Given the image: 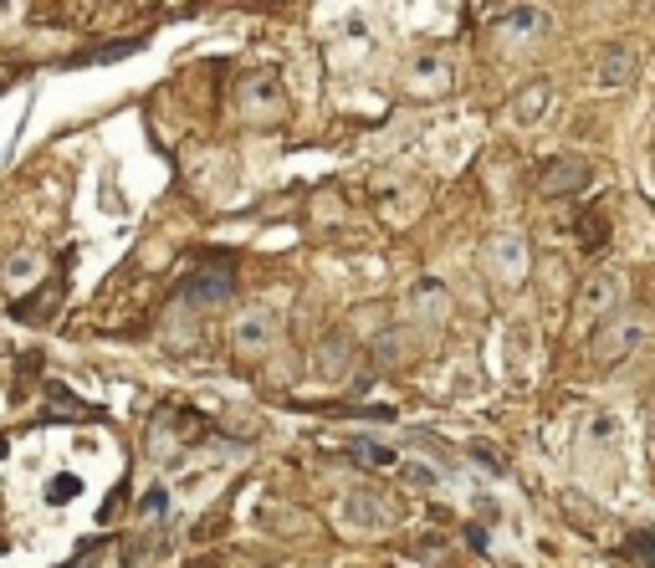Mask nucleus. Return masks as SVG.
Instances as JSON below:
<instances>
[{"label": "nucleus", "instance_id": "nucleus-1", "mask_svg": "<svg viewBox=\"0 0 655 568\" xmlns=\"http://www.w3.org/2000/svg\"><path fill=\"white\" fill-rule=\"evenodd\" d=\"M650 328H655V308H645V302H620V308L589 333V359H594L599 369L625 364L635 348L650 338Z\"/></svg>", "mask_w": 655, "mask_h": 568}, {"label": "nucleus", "instance_id": "nucleus-2", "mask_svg": "<svg viewBox=\"0 0 655 568\" xmlns=\"http://www.w3.org/2000/svg\"><path fill=\"white\" fill-rule=\"evenodd\" d=\"M548 11H538V6H528V0H507V6H497L492 16H487V41L502 52V57H522L528 47H538V41L548 36Z\"/></svg>", "mask_w": 655, "mask_h": 568}, {"label": "nucleus", "instance_id": "nucleus-3", "mask_svg": "<svg viewBox=\"0 0 655 568\" xmlns=\"http://www.w3.org/2000/svg\"><path fill=\"white\" fill-rule=\"evenodd\" d=\"M620 302H625V277H620V272H594V277H584L579 292H574V308H569V328L589 338L609 313L620 308Z\"/></svg>", "mask_w": 655, "mask_h": 568}, {"label": "nucleus", "instance_id": "nucleus-4", "mask_svg": "<svg viewBox=\"0 0 655 568\" xmlns=\"http://www.w3.org/2000/svg\"><path fill=\"white\" fill-rule=\"evenodd\" d=\"M236 108L251 128H277L287 123V87L277 72H246L236 82Z\"/></svg>", "mask_w": 655, "mask_h": 568}, {"label": "nucleus", "instance_id": "nucleus-5", "mask_svg": "<svg viewBox=\"0 0 655 568\" xmlns=\"http://www.w3.org/2000/svg\"><path fill=\"white\" fill-rule=\"evenodd\" d=\"M400 87L415 98V103H441L456 93V62L446 52H415L405 67H400Z\"/></svg>", "mask_w": 655, "mask_h": 568}, {"label": "nucleus", "instance_id": "nucleus-6", "mask_svg": "<svg viewBox=\"0 0 655 568\" xmlns=\"http://www.w3.org/2000/svg\"><path fill=\"white\" fill-rule=\"evenodd\" d=\"M589 180H594V164H589V159L558 154V159H548V164L538 169V195H543V200H574V195L589 190Z\"/></svg>", "mask_w": 655, "mask_h": 568}, {"label": "nucleus", "instance_id": "nucleus-7", "mask_svg": "<svg viewBox=\"0 0 655 568\" xmlns=\"http://www.w3.org/2000/svg\"><path fill=\"white\" fill-rule=\"evenodd\" d=\"M282 338V318L267 313V308H251L236 328H231V348H236V359H267L272 348Z\"/></svg>", "mask_w": 655, "mask_h": 568}, {"label": "nucleus", "instance_id": "nucleus-8", "mask_svg": "<svg viewBox=\"0 0 655 568\" xmlns=\"http://www.w3.org/2000/svg\"><path fill=\"white\" fill-rule=\"evenodd\" d=\"M231 292H236L231 261H205V267L180 287V302H190V308H215V302H226Z\"/></svg>", "mask_w": 655, "mask_h": 568}, {"label": "nucleus", "instance_id": "nucleus-9", "mask_svg": "<svg viewBox=\"0 0 655 568\" xmlns=\"http://www.w3.org/2000/svg\"><path fill=\"white\" fill-rule=\"evenodd\" d=\"M348 369H354V338H348L343 328H328L318 343H313V374L323 384H338Z\"/></svg>", "mask_w": 655, "mask_h": 568}, {"label": "nucleus", "instance_id": "nucleus-10", "mask_svg": "<svg viewBox=\"0 0 655 568\" xmlns=\"http://www.w3.org/2000/svg\"><path fill=\"white\" fill-rule=\"evenodd\" d=\"M635 72H640V47H635V41H609V47L599 52V62H594V82L599 87H630Z\"/></svg>", "mask_w": 655, "mask_h": 568}, {"label": "nucleus", "instance_id": "nucleus-11", "mask_svg": "<svg viewBox=\"0 0 655 568\" xmlns=\"http://www.w3.org/2000/svg\"><path fill=\"white\" fill-rule=\"evenodd\" d=\"M548 108H553V82H548V77H533V82H522L517 93H512L507 118H512L517 128H533V123H543Z\"/></svg>", "mask_w": 655, "mask_h": 568}, {"label": "nucleus", "instance_id": "nucleus-12", "mask_svg": "<svg viewBox=\"0 0 655 568\" xmlns=\"http://www.w3.org/2000/svg\"><path fill=\"white\" fill-rule=\"evenodd\" d=\"M410 318H415L420 328H441V323L451 318V292L435 282V277L415 282V287H410Z\"/></svg>", "mask_w": 655, "mask_h": 568}, {"label": "nucleus", "instance_id": "nucleus-13", "mask_svg": "<svg viewBox=\"0 0 655 568\" xmlns=\"http://www.w3.org/2000/svg\"><path fill=\"white\" fill-rule=\"evenodd\" d=\"M343 517L354 522V528H364V533H379V528H389V517H395V512L384 507L379 487H359V492L343 497Z\"/></svg>", "mask_w": 655, "mask_h": 568}, {"label": "nucleus", "instance_id": "nucleus-14", "mask_svg": "<svg viewBox=\"0 0 655 568\" xmlns=\"http://www.w3.org/2000/svg\"><path fill=\"white\" fill-rule=\"evenodd\" d=\"M487 267H492L502 282H517V277H522V267H528V251H522V241L502 236V241H492V246H487Z\"/></svg>", "mask_w": 655, "mask_h": 568}, {"label": "nucleus", "instance_id": "nucleus-15", "mask_svg": "<svg viewBox=\"0 0 655 568\" xmlns=\"http://www.w3.org/2000/svg\"><path fill=\"white\" fill-rule=\"evenodd\" d=\"M574 236H579V251H584V256H599V251H604V241H609V226H604V215H599V210L579 215Z\"/></svg>", "mask_w": 655, "mask_h": 568}, {"label": "nucleus", "instance_id": "nucleus-16", "mask_svg": "<svg viewBox=\"0 0 655 568\" xmlns=\"http://www.w3.org/2000/svg\"><path fill=\"white\" fill-rule=\"evenodd\" d=\"M57 297H62V282H47V287H41L36 297H26V302H16V308H11V313H16L21 323H36V318H47V313H52V302H57Z\"/></svg>", "mask_w": 655, "mask_h": 568}, {"label": "nucleus", "instance_id": "nucleus-17", "mask_svg": "<svg viewBox=\"0 0 655 568\" xmlns=\"http://www.w3.org/2000/svg\"><path fill=\"white\" fill-rule=\"evenodd\" d=\"M47 400L57 405V415H72V420H87V415H93V410H87V405H82L77 395H67L62 384H52V389H47Z\"/></svg>", "mask_w": 655, "mask_h": 568}, {"label": "nucleus", "instance_id": "nucleus-18", "mask_svg": "<svg viewBox=\"0 0 655 568\" xmlns=\"http://www.w3.org/2000/svg\"><path fill=\"white\" fill-rule=\"evenodd\" d=\"M354 461H364V466H395V451H389V446H369V441H359V446H354Z\"/></svg>", "mask_w": 655, "mask_h": 568}, {"label": "nucleus", "instance_id": "nucleus-19", "mask_svg": "<svg viewBox=\"0 0 655 568\" xmlns=\"http://www.w3.org/2000/svg\"><path fill=\"white\" fill-rule=\"evenodd\" d=\"M47 497H52V502H72V497H77V476H52Z\"/></svg>", "mask_w": 655, "mask_h": 568}, {"label": "nucleus", "instance_id": "nucleus-20", "mask_svg": "<svg viewBox=\"0 0 655 568\" xmlns=\"http://www.w3.org/2000/svg\"><path fill=\"white\" fill-rule=\"evenodd\" d=\"M630 553L645 558V563L655 568V533H635V538H630Z\"/></svg>", "mask_w": 655, "mask_h": 568}, {"label": "nucleus", "instance_id": "nucleus-21", "mask_svg": "<svg viewBox=\"0 0 655 568\" xmlns=\"http://www.w3.org/2000/svg\"><path fill=\"white\" fill-rule=\"evenodd\" d=\"M471 456H476V461H482V466H502V461L492 456V446H471Z\"/></svg>", "mask_w": 655, "mask_h": 568}, {"label": "nucleus", "instance_id": "nucleus-22", "mask_svg": "<svg viewBox=\"0 0 655 568\" xmlns=\"http://www.w3.org/2000/svg\"><path fill=\"white\" fill-rule=\"evenodd\" d=\"M650 435H655V400H650Z\"/></svg>", "mask_w": 655, "mask_h": 568}]
</instances>
